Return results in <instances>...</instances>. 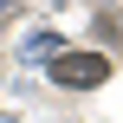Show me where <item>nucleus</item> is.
<instances>
[{
  "label": "nucleus",
  "mask_w": 123,
  "mask_h": 123,
  "mask_svg": "<svg viewBox=\"0 0 123 123\" xmlns=\"http://www.w3.org/2000/svg\"><path fill=\"white\" fill-rule=\"evenodd\" d=\"M110 78V58L97 52H58L52 58V84H104Z\"/></svg>",
  "instance_id": "f257e3e1"
}]
</instances>
